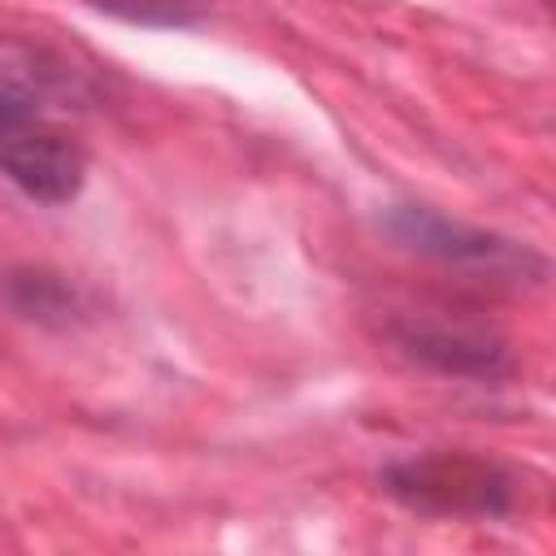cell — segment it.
I'll return each instance as SVG.
<instances>
[{
  "mask_svg": "<svg viewBox=\"0 0 556 556\" xmlns=\"http://www.w3.org/2000/svg\"><path fill=\"white\" fill-rule=\"evenodd\" d=\"M387 491L434 517H508L517 508V478L478 452H417L382 469Z\"/></svg>",
  "mask_w": 556,
  "mask_h": 556,
  "instance_id": "cell-1",
  "label": "cell"
},
{
  "mask_svg": "<svg viewBox=\"0 0 556 556\" xmlns=\"http://www.w3.org/2000/svg\"><path fill=\"white\" fill-rule=\"evenodd\" d=\"M0 174L35 204H70L87 182L83 143L39 113V100L0 87Z\"/></svg>",
  "mask_w": 556,
  "mask_h": 556,
  "instance_id": "cell-2",
  "label": "cell"
},
{
  "mask_svg": "<svg viewBox=\"0 0 556 556\" xmlns=\"http://www.w3.org/2000/svg\"><path fill=\"white\" fill-rule=\"evenodd\" d=\"M387 230L408 248L421 252L439 265L465 269V274H486V278H508V282H526V278H543L547 261L495 230H478L469 222H456L430 204H391L387 208Z\"/></svg>",
  "mask_w": 556,
  "mask_h": 556,
  "instance_id": "cell-3",
  "label": "cell"
},
{
  "mask_svg": "<svg viewBox=\"0 0 556 556\" xmlns=\"http://www.w3.org/2000/svg\"><path fill=\"white\" fill-rule=\"evenodd\" d=\"M391 339L395 348L447 378H473V382H495L504 374H513V352L508 339L473 317H456V313H404L391 321Z\"/></svg>",
  "mask_w": 556,
  "mask_h": 556,
  "instance_id": "cell-4",
  "label": "cell"
},
{
  "mask_svg": "<svg viewBox=\"0 0 556 556\" xmlns=\"http://www.w3.org/2000/svg\"><path fill=\"white\" fill-rule=\"evenodd\" d=\"M0 295L13 313L39 326H70L83 313V295L65 274L39 265H13L0 274Z\"/></svg>",
  "mask_w": 556,
  "mask_h": 556,
  "instance_id": "cell-5",
  "label": "cell"
},
{
  "mask_svg": "<svg viewBox=\"0 0 556 556\" xmlns=\"http://www.w3.org/2000/svg\"><path fill=\"white\" fill-rule=\"evenodd\" d=\"M0 87L26 91L39 100V91H48V87H74V65H65L61 56H52L39 43H26V39L0 30Z\"/></svg>",
  "mask_w": 556,
  "mask_h": 556,
  "instance_id": "cell-6",
  "label": "cell"
},
{
  "mask_svg": "<svg viewBox=\"0 0 556 556\" xmlns=\"http://www.w3.org/2000/svg\"><path fill=\"white\" fill-rule=\"evenodd\" d=\"M91 4L143 26H187L204 9V0H91Z\"/></svg>",
  "mask_w": 556,
  "mask_h": 556,
  "instance_id": "cell-7",
  "label": "cell"
}]
</instances>
